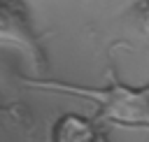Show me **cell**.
Wrapping results in <instances>:
<instances>
[{
  "mask_svg": "<svg viewBox=\"0 0 149 142\" xmlns=\"http://www.w3.org/2000/svg\"><path fill=\"white\" fill-rule=\"evenodd\" d=\"M58 91L84 95L98 105V121L126 128H149V86L130 88L121 81H112L107 88H84L65 84H40Z\"/></svg>",
  "mask_w": 149,
  "mask_h": 142,
  "instance_id": "cell-1",
  "label": "cell"
},
{
  "mask_svg": "<svg viewBox=\"0 0 149 142\" xmlns=\"http://www.w3.org/2000/svg\"><path fill=\"white\" fill-rule=\"evenodd\" d=\"M140 28H142V33L149 37V2L142 7V14H140Z\"/></svg>",
  "mask_w": 149,
  "mask_h": 142,
  "instance_id": "cell-3",
  "label": "cell"
},
{
  "mask_svg": "<svg viewBox=\"0 0 149 142\" xmlns=\"http://www.w3.org/2000/svg\"><path fill=\"white\" fill-rule=\"evenodd\" d=\"M51 142H100L95 121L81 114H63L51 128Z\"/></svg>",
  "mask_w": 149,
  "mask_h": 142,
  "instance_id": "cell-2",
  "label": "cell"
}]
</instances>
